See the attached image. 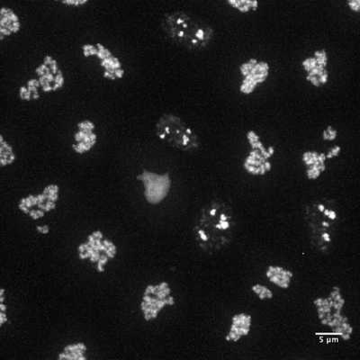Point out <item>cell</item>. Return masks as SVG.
Instances as JSON below:
<instances>
[{
	"label": "cell",
	"mask_w": 360,
	"mask_h": 360,
	"mask_svg": "<svg viewBox=\"0 0 360 360\" xmlns=\"http://www.w3.org/2000/svg\"><path fill=\"white\" fill-rule=\"evenodd\" d=\"M236 228L233 207L226 201L214 199L199 212L193 229L195 242L202 252L215 255L231 246Z\"/></svg>",
	"instance_id": "1"
},
{
	"label": "cell",
	"mask_w": 360,
	"mask_h": 360,
	"mask_svg": "<svg viewBox=\"0 0 360 360\" xmlns=\"http://www.w3.org/2000/svg\"><path fill=\"white\" fill-rule=\"evenodd\" d=\"M303 219L311 248L317 252H329L339 227L337 205L328 199H314L305 205Z\"/></svg>",
	"instance_id": "2"
},
{
	"label": "cell",
	"mask_w": 360,
	"mask_h": 360,
	"mask_svg": "<svg viewBox=\"0 0 360 360\" xmlns=\"http://www.w3.org/2000/svg\"><path fill=\"white\" fill-rule=\"evenodd\" d=\"M164 34L186 49L200 51L207 48L214 38V29L201 18L182 11L166 13L162 19Z\"/></svg>",
	"instance_id": "3"
},
{
	"label": "cell",
	"mask_w": 360,
	"mask_h": 360,
	"mask_svg": "<svg viewBox=\"0 0 360 360\" xmlns=\"http://www.w3.org/2000/svg\"><path fill=\"white\" fill-rule=\"evenodd\" d=\"M314 307L321 324L329 328L334 335L342 338L344 340H350L353 327L349 318L343 314L346 300L339 287L330 289L326 297L315 298Z\"/></svg>",
	"instance_id": "4"
},
{
	"label": "cell",
	"mask_w": 360,
	"mask_h": 360,
	"mask_svg": "<svg viewBox=\"0 0 360 360\" xmlns=\"http://www.w3.org/2000/svg\"><path fill=\"white\" fill-rule=\"evenodd\" d=\"M155 134L163 143L181 152H195L201 146L200 138L191 125L173 112H165L158 118Z\"/></svg>",
	"instance_id": "5"
},
{
	"label": "cell",
	"mask_w": 360,
	"mask_h": 360,
	"mask_svg": "<svg viewBox=\"0 0 360 360\" xmlns=\"http://www.w3.org/2000/svg\"><path fill=\"white\" fill-rule=\"evenodd\" d=\"M246 139L250 147L243 162V168L252 176H264L272 169V157L275 149L266 146L258 133L254 130L247 131Z\"/></svg>",
	"instance_id": "6"
},
{
	"label": "cell",
	"mask_w": 360,
	"mask_h": 360,
	"mask_svg": "<svg viewBox=\"0 0 360 360\" xmlns=\"http://www.w3.org/2000/svg\"><path fill=\"white\" fill-rule=\"evenodd\" d=\"M78 252L80 259H89L96 264L99 272H103L108 260L117 256V248L111 240L105 239L101 231H96L84 243L80 244Z\"/></svg>",
	"instance_id": "7"
},
{
	"label": "cell",
	"mask_w": 360,
	"mask_h": 360,
	"mask_svg": "<svg viewBox=\"0 0 360 360\" xmlns=\"http://www.w3.org/2000/svg\"><path fill=\"white\" fill-rule=\"evenodd\" d=\"M172 295V288L168 283L149 285L141 300V311L144 318L147 321L156 319L164 308L174 304V297Z\"/></svg>",
	"instance_id": "8"
},
{
	"label": "cell",
	"mask_w": 360,
	"mask_h": 360,
	"mask_svg": "<svg viewBox=\"0 0 360 360\" xmlns=\"http://www.w3.org/2000/svg\"><path fill=\"white\" fill-rule=\"evenodd\" d=\"M242 82L239 90L243 95H250L268 80L271 67L266 60L250 58L239 67Z\"/></svg>",
	"instance_id": "9"
},
{
	"label": "cell",
	"mask_w": 360,
	"mask_h": 360,
	"mask_svg": "<svg viewBox=\"0 0 360 360\" xmlns=\"http://www.w3.org/2000/svg\"><path fill=\"white\" fill-rule=\"evenodd\" d=\"M329 54L327 51L320 49L314 51L311 56L304 58L302 67L305 72V79L315 88H321L327 85L330 79Z\"/></svg>",
	"instance_id": "10"
},
{
	"label": "cell",
	"mask_w": 360,
	"mask_h": 360,
	"mask_svg": "<svg viewBox=\"0 0 360 360\" xmlns=\"http://www.w3.org/2000/svg\"><path fill=\"white\" fill-rule=\"evenodd\" d=\"M35 72L37 75V79L44 92H53L63 88V74L53 57H45Z\"/></svg>",
	"instance_id": "11"
},
{
	"label": "cell",
	"mask_w": 360,
	"mask_h": 360,
	"mask_svg": "<svg viewBox=\"0 0 360 360\" xmlns=\"http://www.w3.org/2000/svg\"><path fill=\"white\" fill-rule=\"evenodd\" d=\"M58 198H59V186L49 185L37 197L30 195V197L22 199L19 202V208L21 209V211L28 214L32 208L37 205L38 208L37 219H38V218L43 217L47 212L56 208Z\"/></svg>",
	"instance_id": "12"
},
{
	"label": "cell",
	"mask_w": 360,
	"mask_h": 360,
	"mask_svg": "<svg viewBox=\"0 0 360 360\" xmlns=\"http://www.w3.org/2000/svg\"><path fill=\"white\" fill-rule=\"evenodd\" d=\"M83 54L86 57L96 56L101 60V63L105 69V76L108 79H121L124 77V69L117 57L114 56L104 45L85 44L82 47Z\"/></svg>",
	"instance_id": "13"
},
{
	"label": "cell",
	"mask_w": 360,
	"mask_h": 360,
	"mask_svg": "<svg viewBox=\"0 0 360 360\" xmlns=\"http://www.w3.org/2000/svg\"><path fill=\"white\" fill-rule=\"evenodd\" d=\"M139 178L146 186H153V188H146V194L150 202H160L168 194L170 186V179L168 176L143 172Z\"/></svg>",
	"instance_id": "14"
},
{
	"label": "cell",
	"mask_w": 360,
	"mask_h": 360,
	"mask_svg": "<svg viewBox=\"0 0 360 360\" xmlns=\"http://www.w3.org/2000/svg\"><path fill=\"white\" fill-rule=\"evenodd\" d=\"M96 140L98 135L95 131V124L89 120L80 122L74 135L73 149L79 154L88 153L95 146Z\"/></svg>",
	"instance_id": "15"
},
{
	"label": "cell",
	"mask_w": 360,
	"mask_h": 360,
	"mask_svg": "<svg viewBox=\"0 0 360 360\" xmlns=\"http://www.w3.org/2000/svg\"><path fill=\"white\" fill-rule=\"evenodd\" d=\"M305 166V174L310 180H316L326 172L327 158L326 153L307 150L302 155Z\"/></svg>",
	"instance_id": "16"
},
{
	"label": "cell",
	"mask_w": 360,
	"mask_h": 360,
	"mask_svg": "<svg viewBox=\"0 0 360 360\" xmlns=\"http://www.w3.org/2000/svg\"><path fill=\"white\" fill-rule=\"evenodd\" d=\"M252 326V315L247 313L237 314L231 318L229 332L225 340L229 342H239L243 337L249 335Z\"/></svg>",
	"instance_id": "17"
},
{
	"label": "cell",
	"mask_w": 360,
	"mask_h": 360,
	"mask_svg": "<svg viewBox=\"0 0 360 360\" xmlns=\"http://www.w3.org/2000/svg\"><path fill=\"white\" fill-rule=\"evenodd\" d=\"M21 29V21L18 15L11 8L3 6L0 11V38L17 34Z\"/></svg>",
	"instance_id": "18"
},
{
	"label": "cell",
	"mask_w": 360,
	"mask_h": 360,
	"mask_svg": "<svg viewBox=\"0 0 360 360\" xmlns=\"http://www.w3.org/2000/svg\"><path fill=\"white\" fill-rule=\"evenodd\" d=\"M266 276L271 284L279 288L288 289L294 279V273L290 269L281 266H269L266 270Z\"/></svg>",
	"instance_id": "19"
},
{
	"label": "cell",
	"mask_w": 360,
	"mask_h": 360,
	"mask_svg": "<svg viewBox=\"0 0 360 360\" xmlns=\"http://www.w3.org/2000/svg\"><path fill=\"white\" fill-rule=\"evenodd\" d=\"M17 160V155L11 143L1 135L0 136V163L2 167L9 166Z\"/></svg>",
	"instance_id": "20"
},
{
	"label": "cell",
	"mask_w": 360,
	"mask_h": 360,
	"mask_svg": "<svg viewBox=\"0 0 360 360\" xmlns=\"http://www.w3.org/2000/svg\"><path fill=\"white\" fill-rule=\"evenodd\" d=\"M227 4L234 11L242 14L255 12L259 8V3L256 0H228Z\"/></svg>",
	"instance_id": "21"
},
{
	"label": "cell",
	"mask_w": 360,
	"mask_h": 360,
	"mask_svg": "<svg viewBox=\"0 0 360 360\" xmlns=\"http://www.w3.org/2000/svg\"><path fill=\"white\" fill-rule=\"evenodd\" d=\"M40 84L37 79L29 80L27 84L22 86L19 90V96L21 99L24 101H34L39 98V89Z\"/></svg>",
	"instance_id": "22"
},
{
	"label": "cell",
	"mask_w": 360,
	"mask_h": 360,
	"mask_svg": "<svg viewBox=\"0 0 360 360\" xmlns=\"http://www.w3.org/2000/svg\"><path fill=\"white\" fill-rule=\"evenodd\" d=\"M86 350V348L84 344H73V345H69L64 348L63 352L59 356V359H85Z\"/></svg>",
	"instance_id": "23"
},
{
	"label": "cell",
	"mask_w": 360,
	"mask_h": 360,
	"mask_svg": "<svg viewBox=\"0 0 360 360\" xmlns=\"http://www.w3.org/2000/svg\"><path fill=\"white\" fill-rule=\"evenodd\" d=\"M252 290L258 297L259 300L262 301L270 300V299L274 297L272 290H270L269 288L262 284L253 285Z\"/></svg>",
	"instance_id": "24"
},
{
	"label": "cell",
	"mask_w": 360,
	"mask_h": 360,
	"mask_svg": "<svg viewBox=\"0 0 360 360\" xmlns=\"http://www.w3.org/2000/svg\"><path fill=\"white\" fill-rule=\"evenodd\" d=\"M338 134H339V133H338L335 127H333V125H328L326 129L323 131L321 137H323V141H333L337 139Z\"/></svg>",
	"instance_id": "25"
},
{
	"label": "cell",
	"mask_w": 360,
	"mask_h": 360,
	"mask_svg": "<svg viewBox=\"0 0 360 360\" xmlns=\"http://www.w3.org/2000/svg\"><path fill=\"white\" fill-rule=\"evenodd\" d=\"M340 152H342V147L339 146H333L330 148L329 152L326 153L327 160L333 159V158H336L340 155Z\"/></svg>",
	"instance_id": "26"
},
{
	"label": "cell",
	"mask_w": 360,
	"mask_h": 360,
	"mask_svg": "<svg viewBox=\"0 0 360 360\" xmlns=\"http://www.w3.org/2000/svg\"><path fill=\"white\" fill-rule=\"evenodd\" d=\"M347 5H348V8L350 9V11L359 13L360 11L359 0H350V1L347 2Z\"/></svg>",
	"instance_id": "27"
},
{
	"label": "cell",
	"mask_w": 360,
	"mask_h": 360,
	"mask_svg": "<svg viewBox=\"0 0 360 360\" xmlns=\"http://www.w3.org/2000/svg\"><path fill=\"white\" fill-rule=\"evenodd\" d=\"M63 4L67 6H72L73 8H77V6H82L85 4H88V1H79V0H77V1H63Z\"/></svg>",
	"instance_id": "28"
}]
</instances>
